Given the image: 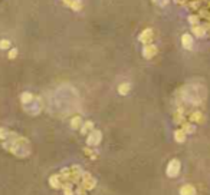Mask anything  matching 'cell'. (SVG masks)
<instances>
[{
    "instance_id": "cell-10",
    "label": "cell",
    "mask_w": 210,
    "mask_h": 195,
    "mask_svg": "<svg viewBox=\"0 0 210 195\" xmlns=\"http://www.w3.org/2000/svg\"><path fill=\"white\" fill-rule=\"evenodd\" d=\"M92 128H94V123H92L91 120H87V122H85V123H84V125L81 126V132H82L84 135H87L88 132H91V130H94Z\"/></svg>"
},
{
    "instance_id": "cell-4",
    "label": "cell",
    "mask_w": 210,
    "mask_h": 195,
    "mask_svg": "<svg viewBox=\"0 0 210 195\" xmlns=\"http://www.w3.org/2000/svg\"><path fill=\"white\" fill-rule=\"evenodd\" d=\"M138 39H140V42H143V43L150 44V42L153 40V30H151V29H145V30H143Z\"/></svg>"
},
{
    "instance_id": "cell-3",
    "label": "cell",
    "mask_w": 210,
    "mask_h": 195,
    "mask_svg": "<svg viewBox=\"0 0 210 195\" xmlns=\"http://www.w3.org/2000/svg\"><path fill=\"white\" fill-rule=\"evenodd\" d=\"M178 172H180V162L177 159L170 161V163L167 165V175L173 178V176H177Z\"/></svg>"
},
{
    "instance_id": "cell-13",
    "label": "cell",
    "mask_w": 210,
    "mask_h": 195,
    "mask_svg": "<svg viewBox=\"0 0 210 195\" xmlns=\"http://www.w3.org/2000/svg\"><path fill=\"white\" fill-rule=\"evenodd\" d=\"M181 42H183V46H184L186 49H190V47H191V37H190L188 34H184V36H183Z\"/></svg>"
},
{
    "instance_id": "cell-5",
    "label": "cell",
    "mask_w": 210,
    "mask_h": 195,
    "mask_svg": "<svg viewBox=\"0 0 210 195\" xmlns=\"http://www.w3.org/2000/svg\"><path fill=\"white\" fill-rule=\"evenodd\" d=\"M155 53H157V47H155L154 44H145V46H144L143 54L145 59H151Z\"/></svg>"
},
{
    "instance_id": "cell-11",
    "label": "cell",
    "mask_w": 210,
    "mask_h": 195,
    "mask_svg": "<svg viewBox=\"0 0 210 195\" xmlns=\"http://www.w3.org/2000/svg\"><path fill=\"white\" fill-rule=\"evenodd\" d=\"M194 188L191 185H184L181 189H180V195H194Z\"/></svg>"
},
{
    "instance_id": "cell-1",
    "label": "cell",
    "mask_w": 210,
    "mask_h": 195,
    "mask_svg": "<svg viewBox=\"0 0 210 195\" xmlns=\"http://www.w3.org/2000/svg\"><path fill=\"white\" fill-rule=\"evenodd\" d=\"M101 139H102V133H101V130L94 129V130H91V132L88 133L87 143H88L89 146H97V145H100Z\"/></svg>"
},
{
    "instance_id": "cell-16",
    "label": "cell",
    "mask_w": 210,
    "mask_h": 195,
    "mask_svg": "<svg viewBox=\"0 0 210 195\" xmlns=\"http://www.w3.org/2000/svg\"><path fill=\"white\" fill-rule=\"evenodd\" d=\"M176 141L177 142H183L184 141V132H183V130H177L176 132Z\"/></svg>"
},
{
    "instance_id": "cell-6",
    "label": "cell",
    "mask_w": 210,
    "mask_h": 195,
    "mask_svg": "<svg viewBox=\"0 0 210 195\" xmlns=\"http://www.w3.org/2000/svg\"><path fill=\"white\" fill-rule=\"evenodd\" d=\"M49 184H51L52 188H56V189H58V188L62 186V179H61L59 175H52L51 179H49Z\"/></svg>"
},
{
    "instance_id": "cell-7",
    "label": "cell",
    "mask_w": 210,
    "mask_h": 195,
    "mask_svg": "<svg viewBox=\"0 0 210 195\" xmlns=\"http://www.w3.org/2000/svg\"><path fill=\"white\" fill-rule=\"evenodd\" d=\"M33 95L30 93V92H23L22 96H20V100H22L23 105H29V103H32L33 102Z\"/></svg>"
},
{
    "instance_id": "cell-2",
    "label": "cell",
    "mask_w": 210,
    "mask_h": 195,
    "mask_svg": "<svg viewBox=\"0 0 210 195\" xmlns=\"http://www.w3.org/2000/svg\"><path fill=\"white\" fill-rule=\"evenodd\" d=\"M82 186L87 189V191H89V189H92V188H95V185H97V181H95V178L94 176H91L88 172H85L84 175H82Z\"/></svg>"
},
{
    "instance_id": "cell-12",
    "label": "cell",
    "mask_w": 210,
    "mask_h": 195,
    "mask_svg": "<svg viewBox=\"0 0 210 195\" xmlns=\"http://www.w3.org/2000/svg\"><path fill=\"white\" fill-rule=\"evenodd\" d=\"M82 7H84V4H82L81 0H72V3H71V9L72 10L79 11V10H82Z\"/></svg>"
},
{
    "instance_id": "cell-18",
    "label": "cell",
    "mask_w": 210,
    "mask_h": 195,
    "mask_svg": "<svg viewBox=\"0 0 210 195\" xmlns=\"http://www.w3.org/2000/svg\"><path fill=\"white\" fill-rule=\"evenodd\" d=\"M87 189L81 185V188H78V191H76V195H87V192H85Z\"/></svg>"
},
{
    "instance_id": "cell-14",
    "label": "cell",
    "mask_w": 210,
    "mask_h": 195,
    "mask_svg": "<svg viewBox=\"0 0 210 195\" xmlns=\"http://www.w3.org/2000/svg\"><path fill=\"white\" fill-rule=\"evenodd\" d=\"M9 135H10V132L6 129V128H0V139L4 142L6 139H9Z\"/></svg>"
},
{
    "instance_id": "cell-19",
    "label": "cell",
    "mask_w": 210,
    "mask_h": 195,
    "mask_svg": "<svg viewBox=\"0 0 210 195\" xmlns=\"http://www.w3.org/2000/svg\"><path fill=\"white\" fill-rule=\"evenodd\" d=\"M85 153H88V155H91V156H92V159H95V156H97V153H95V152L92 151V149H88V148L85 149Z\"/></svg>"
},
{
    "instance_id": "cell-20",
    "label": "cell",
    "mask_w": 210,
    "mask_h": 195,
    "mask_svg": "<svg viewBox=\"0 0 210 195\" xmlns=\"http://www.w3.org/2000/svg\"><path fill=\"white\" fill-rule=\"evenodd\" d=\"M71 3H72V0H64V4L68 7H71Z\"/></svg>"
},
{
    "instance_id": "cell-17",
    "label": "cell",
    "mask_w": 210,
    "mask_h": 195,
    "mask_svg": "<svg viewBox=\"0 0 210 195\" xmlns=\"http://www.w3.org/2000/svg\"><path fill=\"white\" fill-rule=\"evenodd\" d=\"M17 49L16 47H12L10 50H9V59H16V56H17Z\"/></svg>"
},
{
    "instance_id": "cell-9",
    "label": "cell",
    "mask_w": 210,
    "mask_h": 195,
    "mask_svg": "<svg viewBox=\"0 0 210 195\" xmlns=\"http://www.w3.org/2000/svg\"><path fill=\"white\" fill-rule=\"evenodd\" d=\"M82 126V119H81V116H74L72 119H71V128L72 129H79Z\"/></svg>"
},
{
    "instance_id": "cell-8",
    "label": "cell",
    "mask_w": 210,
    "mask_h": 195,
    "mask_svg": "<svg viewBox=\"0 0 210 195\" xmlns=\"http://www.w3.org/2000/svg\"><path fill=\"white\" fill-rule=\"evenodd\" d=\"M130 90H131V85H130V83H121V85L118 86V93L122 95V96L128 95Z\"/></svg>"
},
{
    "instance_id": "cell-15",
    "label": "cell",
    "mask_w": 210,
    "mask_h": 195,
    "mask_svg": "<svg viewBox=\"0 0 210 195\" xmlns=\"http://www.w3.org/2000/svg\"><path fill=\"white\" fill-rule=\"evenodd\" d=\"M0 49H10V42L7 39H1L0 40Z\"/></svg>"
}]
</instances>
